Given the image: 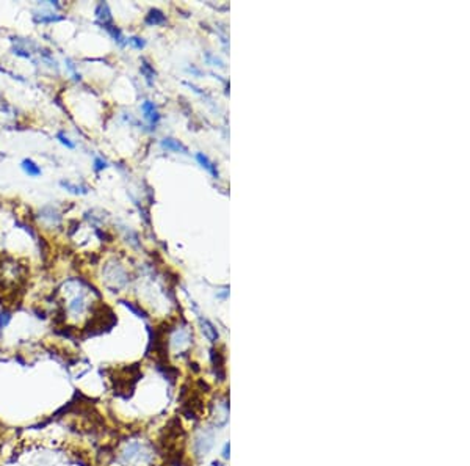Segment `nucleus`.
Masks as SVG:
<instances>
[{"mask_svg": "<svg viewBox=\"0 0 470 466\" xmlns=\"http://www.w3.org/2000/svg\"><path fill=\"white\" fill-rule=\"evenodd\" d=\"M199 323H201V327H202V333H204V336L209 339L210 342H216V341H218V337H220L218 330L215 328V325L212 322L207 320V319H202V317H201Z\"/></svg>", "mask_w": 470, "mask_h": 466, "instance_id": "6", "label": "nucleus"}, {"mask_svg": "<svg viewBox=\"0 0 470 466\" xmlns=\"http://www.w3.org/2000/svg\"><path fill=\"white\" fill-rule=\"evenodd\" d=\"M104 28H105V30H107V32L111 35V37H113V39L118 42L119 46H124L125 42H127V41H125V38L122 37V32L119 30L118 27H115L113 24H110V25H104Z\"/></svg>", "mask_w": 470, "mask_h": 466, "instance_id": "11", "label": "nucleus"}, {"mask_svg": "<svg viewBox=\"0 0 470 466\" xmlns=\"http://www.w3.org/2000/svg\"><path fill=\"white\" fill-rule=\"evenodd\" d=\"M144 22L147 24V25H163V24H166V16H165V14L162 13V11H160V10H157V8H152L149 13H147V16H146V19H144Z\"/></svg>", "mask_w": 470, "mask_h": 466, "instance_id": "7", "label": "nucleus"}, {"mask_svg": "<svg viewBox=\"0 0 470 466\" xmlns=\"http://www.w3.org/2000/svg\"><path fill=\"white\" fill-rule=\"evenodd\" d=\"M210 363L213 366V372H215V377L218 378L220 381L224 380L226 377V369H224V356L220 350L216 349H210Z\"/></svg>", "mask_w": 470, "mask_h": 466, "instance_id": "1", "label": "nucleus"}, {"mask_svg": "<svg viewBox=\"0 0 470 466\" xmlns=\"http://www.w3.org/2000/svg\"><path fill=\"white\" fill-rule=\"evenodd\" d=\"M57 138L60 140V143H61V145H65L66 148H69V149H74V148H75V145L72 143V141L65 135V132H58V133H57Z\"/></svg>", "mask_w": 470, "mask_h": 466, "instance_id": "16", "label": "nucleus"}, {"mask_svg": "<svg viewBox=\"0 0 470 466\" xmlns=\"http://www.w3.org/2000/svg\"><path fill=\"white\" fill-rule=\"evenodd\" d=\"M141 112L144 113V118L149 121L152 126H157L160 121V113L156 107V104L151 102V101H144L141 104Z\"/></svg>", "mask_w": 470, "mask_h": 466, "instance_id": "3", "label": "nucleus"}, {"mask_svg": "<svg viewBox=\"0 0 470 466\" xmlns=\"http://www.w3.org/2000/svg\"><path fill=\"white\" fill-rule=\"evenodd\" d=\"M10 320H11L10 313H8V311H3V313L0 314V330L5 328L6 325H8V322H10Z\"/></svg>", "mask_w": 470, "mask_h": 466, "instance_id": "17", "label": "nucleus"}, {"mask_svg": "<svg viewBox=\"0 0 470 466\" xmlns=\"http://www.w3.org/2000/svg\"><path fill=\"white\" fill-rule=\"evenodd\" d=\"M104 168H107V160H104L102 157H96L94 159V169L96 171H102Z\"/></svg>", "mask_w": 470, "mask_h": 466, "instance_id": "18", "label": "nucleus"}, {"mask_svg": "<svg viewBox=\"0 0 470 466\" xmlns=\"http://www.w3.org/2000/svg\"><path fill=\"white\" fill-rule=\"evenodd\" d=\"M162 148L166 151H171V152H180V154L188 152V148L185 145H182L179 140L171 138V137H166L162 140Z\"/></svg>", "mask_w": 470, "mask_h": 466, "instance_id": "4", "label": "nucleus"}, {"mask_svg": "<svg viewBox=\"0 0 470 466\" xmlns=\"http://www.w3.org/2000/svg\"><path fill=\"white\" fill-rule=\"evenodd\" d=\"M63 16H57V14H53V13H44V14H41V16H35V20L36 22H41V24H49V22H58V20H61Z\"/></svg>", "mask_w": 470, "mask_h": 466, "instance_id": "14", "label": "nucleus"}, {"mask_svg": "<svg viewBox=\"0 0 470 466\" xmlns=\"http://www.w3.org/2000/svg\"><path fill=\"white\" fill-rule=\"evenodd\" d=\"M119 303H121V305H124V306L127 308V309H130L132 313L135 314L137 317H139V319H147V314H146V311H144V309H143L141 306L135 305V303H133V301H129V300H121V301H119Z\"/></svg>", "mask_w": 470, "mask_h": 466, "instance_id": "10", "label": "nucleus"}, {"mask_svg": "<svg viewBox=\"0 0 470 466\" xmlns=\"http://www.w3.org/2000/svg\"><path fill=\"white\" fill-rule=\"evenodd\" d=\"M196 160H198L199 164H201V167H202V168H206L207 171L213 176V178H218V176H220V174H218V169H216V165L213 164V162H210V159L207 157L206 154L198 152V154H196Z\"/></svg>", "mask_w": 470, "mask_h": 466, "instance_id": "8", "label": "nucleus"}, {"mask_svg": "<svg viewBox=\"0 0 470 466\" xmlns=\"http://www.w3.org/2000/svg\"><path fill=\"white\" fill-rule=\"evenodd\" d=\"M223 457L224 458H227L229 457V443L224 444V450H223Z\"/></svg>", "mask_w": 470, "mask_h": 466, "instance_id": "19", "label": "nucleus"}, {"mask_svg": "<svg viewBox=\"0 0 470 466\" xmlns=\"http://www.w3.org/2000/svg\"><path fill=\"white\" fill-rule=\"evenodd\" d=\"M213 444V436L212 435H207L206 432L201 433L199 436H196V441H194V449L198 452L199 455H206L207 452L210 450Z\"/></svg>", "mask_w": 470, "mask_h": 466, "instance_id": "2", "label": "nucleus"}, {"mask_svg": "<svg viewBox=\"0 0 470 466\" xmlns=\"http://www.w3.org/2000/svg\"><path fill=\"white\" fill-rule=\"evenodd\" d=\"M60 186H61V187H65L66 190H69V192H71V193H75V195H85V193H88V188H87V187H83V186H75V184L69 182V181H60Z\"/></svg>", "mask_w": 470, "mask_h": 466, "instance_id": "13", "label": "nucleus"}, {"mask_svg": "<svg viewBox=\"0 0 470 466\" xmlns=\"http://www.w3.org/2000/svg\"><path fill=\"white\" fill-rule=\"evenodd\" d=\"M141 74L144 75V79L147 80V83H149V85H152V80L156 79V75H157L156 69L152 68V65L146 58L141 60Z\"/></svg>", "mask_w": 470, "mask_h": 466, "instance_id": "9", "label": "nucleus"}, {"mask_svg": "<svg viewBox=\"0 0 470 466\" xmlns=\"http://www.w3.org/2000/svg\"><path fill=\"white\" fill-rule=\"evenodd\" d=\"M22 169H24V171H25L27 174H29V176H33V178H36V176H39V174H41V168H39L36 164H35L33 160H30V159H25V160L22 162Z\"/></svg>", "mask_w": 470, "mask_h": 466, "instance_id": "12", "label": "nucleus"}, {"mask_svg": "<svg viewBox=\"0 0 470 466\" xmlns=\"http://www.w3.org/2000/svg\"><path fill=\"white\" fill-rule=\"evenodd\" d=\"M127 42H129L132 47H135V49H143L146 46V41L143 38H139V37H130L127 39Z\"/></svg>", "mask_w": 470, "mask_h": 466, "instance_id": "15", "label": "nucleus"}, {"mask_svg": "<svg viewBox=\"0 0 470 466\" xmlns=\"http://www.w3.org/2000/svg\"><path fill=\"white\" fill-rule=\"evenodd\" d=\"M96 18L99 19V22L104 25H110L111 24V20H113V18H111V11H110V6L105 3V2H101L99 5L96 6Z\"/></svg>", "mask_w": 470, "mask_h": 466, "instance_id": "5", "label": "nucleus"}]
</instances>
